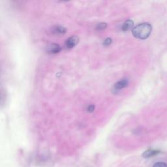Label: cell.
<instances>
[{
    "instance_id": "6da1fadb",
    "label": "cell",
    "mask_w": 167,
    "mask_h": 167,
    "mask_svg": "<svg viewBox=\"0 0 167 167\" xmlns=\"http://www.w3.org/2000/svg\"><path fill=\"white\" fill-rule=\"evenodd\" d=\"M152 31V26L149 23H142L132 29V33L134 37L137 39H146L150 35Z\"/></svg>"
},
{
    "instance_id": "5b68a950",
    "label": "cell",
    "mask_w": 167,
    "mask_h": 167,
    "mask_svg": "<svg viewBox=\"0 0 167 167\" xmlns=\"http://www.w3.org/2000/svg\"><path fill=\"white\" fill-rule=\"evenodd\" d=\"M128 85V81L127 80H122L121 81H119L118 82H117L114 86V90L115 91H119L120 90L123 89L125 87L127 86Z\"/></svg>"
},
{
    "instance_id": "9c48e42d",
    "label": "cell",
    "mask_w": 167,
    "mask_h": 167,
    "mask_svg": "<svg viewBox=\"0 0 167 167\" xmlns=\"http://www.w3.org/2000/svg\"><path fill=\"white\" fill-rule=\"evenodd\" d=\"M153 167H167V164L163 162H159L154 164Z\"/></svg>"
},
{
    "instance_id": "30bf717a",
    "label": "cell",
    "mask_w": 167,
    "mask_h": 167,
    "mask_svg": "<svg viewBox=\"0 0 167 167\" xmlns=\"http://www.w3.org/2000/svg\"><path fill=\"white\" fill-rule=\"evenodd\" d=\"M112 43V39L110 38H107L105 39L104 43H103V45L105 46H109L110 44Z\"/></svg>"
},
{
    "instance_id": "52a82bcc",
    "label": "cell",
    "mask_w": 167,
    "mask_h": 167,
    "mask_svg": "<svg viewBox=\"0 0 167 167\" xmlns=\"http://www.w3.org/2000/svg\"><path fill=\"white\" fill-rule=\"evenodd\" d=\"M54 32L58 34H63L66 32V29L63 26H57L54 28Z\"/></svg>"
},
{
    "instance_id": "7a4b0ae2",
    "label": "cell",
    "mask_w": 167,
    "mask_h": 167,
    "mask_svg": "<svg viewBox=\"0 0 167 167\" xmlns=\"http://www.w3.org/2000/svg\"><path fill=\"white\" fill-rule=\"evenodd\" d=\"M79 42V39L77 36H72L69 38L65 42V45L69 48H72L77 45Z\"/></svg>"
},
{
    "instance_id": "8fae6325",
    "label": "cell",
    "mask_w": 167,
    "mask_h": 167,
    "mask_svg": "<svg viewBox=\"0 0 167 167\" xmlns=\"http://www.w3.org/2000/svg\"><path fill=\"white\" fill-rule=\"evenodd\" d=\"M94 109H95V106L93 105H89V106H88L87 108V110L90 112H92L94 111Z\"/></svg>"
},
{
    "instance_id": "8992f818",
    "label": "cell",
    "mask_w": 167,
    "mask_h": 167,
    "mask_svg": "<svg viewBox=\"0 0 167 167\" xmlns=\"http://www.w3.org/2000/svg\"><path fill=\"white\" fill-rule=\"evenodd\" d=\"M133 26H134L133 21L131 20H127L125 21L124 24L122 25V29L123 31H127L131 30V29L133 28Z\"/></svg>"
},
{
    "instance_id": "3957f363",
    "label": "cell",
    "mask_w": 167,
    "mask_h": 167,
    "mask_svg": "<svg viewBox=\"0 0 167 167\" xmlns=\"http://www.w3.org/2000/svg\"><path fill=\"white\" fill-rule=\"evenodd\" d=\"M159 153H160V151L157 150V149H148V150L144 152L142 154V157L145 159H148L155 156Z\"/></svg>"
},
{
    "instance_id": "277c9868",
    "label": "cell",
    "mask_w": 167,
    "mask_h": 167,
    "mask_svg": "<svg viewBox=\"0 0 167 167\" xmlns=\"http://www.w3.org/2000/svg\"><path fill=\"white\" fill-rule=\"evenodd\" d=\"M48 52L49 53L51 54H57L60 52V51L61 50V46L58 45V44H51V45H49L48 47Z\"/></svg>"
},
{
    "instance_id": "ba28073f",
    "label": "cell",
    "mask_w": 167,
    "mask_h": 167,
    "mask_svg": "<svg viewBox=\"0 0 167 167\" xmlns=\"http://www.w3.org/2000/svg\"><path fill=\"white\" fill-rule=\"evenodd\" d=\"M107 27V24L106 23H100L97 26V29L98 30H103V29H106Z\"/></svg>"
}]
</instances>
